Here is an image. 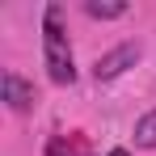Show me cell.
<instances>
[{
    "label": "cell",
    "mask_w": 156,
    "mask_h": 156,
    "mask_svg": "<svg viewBox=\"0 0 156 156\" xmlns=\"http://www.w3.org/2000/svg\"><path fill=\"white\" fill-rule=\"evenodd\" d=\"M42 59H47V76H51L55 84H72V80H76V63H72L68 34L59 30V4L47 9V21H42Z\"/></svg>",
    "instance_id": "obj_1"
},
{
    "label": "cell",
    "mask_w": 156,
    "mask_h": 156,
    "mask_svg": "<svg viewBox=\"0 0 156 156\" xmlns=\"http://www.w3.org/2000/svg\"><path fill=\"white\" fill-rule=\"evenodd\" d=\"M139 55H144V51H139V42H118L114 51H105L101 59L93 63V80L101 84V80H114V76H122L127 68H135V63H139Z\"/></svg>",
    "instance_id": "obj_2"
},
{
    "label": "cell",
    "mask_w": 156,
    "mask_h": 156,
    "mask_svg": "<svg viewBox=\"0 0 156 156\" xmlns=\"http://www.w3.org/2000/svg\"><path fill=\"white\" fill-rule=\"evenodd\" d=\"M0 89H4V101H9V110H17V114H26L30 105L38 101L34 84H30V80H21L17 72H4V76H0Z\"/></svg>",
    "instance_id": "obj_3"
},
{
    "label": "cell",
    "mask_w": 156,
    "mask_h": 156,
    "mask_svg": "<svg viewBox=\"0 0 156 156\" xmlns=\"http://www.w3.org/2000/svg\"><path fill=\"white\" fill-rule=\"evenodd\" d=\"M84 13H89V17H97V21H114V17H122V13H127V0H89V4H84Z\"/></svg>",
    "instance_id": "obj_4"
},
{
    "label": "cell",
    "mask_w": 156,
    "mask_h": 156,
    "mask_svg": "<svg viewBox=\"0 0 156 156\" xmlns=\"http://www.w3.org/2000/svg\"><path fill=\"white\" fill-rule=\"evenodd\" d=\"M135 144H139V148H156V110L135 122Z\"/></svg>",
    "instance_id": "obj_5"
},
{
    "label": "cell",
    "mask_w": 156,
    "mask_h": 156,
    "mask_svg": "<svg viewBox=\"0 0 156 156\" xmlns=\"http://www.w3.org/2000/svg\"><path fill=\"white\" fill-rule=\"evenodd\" d=\"M105 156H131V152H127V148H114V152H105Z\"/></svg>",
    "instance_id": "obj_6"
}]
</instances>
